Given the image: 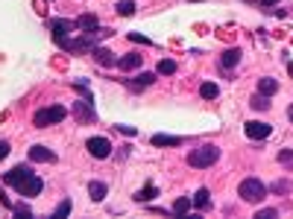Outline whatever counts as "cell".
Masks as SVG:
<instances>
[{
    "mask_svg": "<svg viewBox=\"0 0 293 219\" xmlns=\"http://www.w3.org/2000/svg\"><path fill=\"white\" fill-rule=\"evenodd\" d=\"M217 93H220V88H217L214 82H202V85H199V97H202V100H217Z\"/></svg>",
    "mask_w": 293,
    "mask_h": 219,
    "instance_id": "ffe728a7",
    "label": "cell"
},
{
    "mask_svg": "<svg viewBox=\"0 0 293 219\" xmlns=\"http://www.w3.org/2000/svg\"><path fill=\"white\" fill-rule=\"evenodd\" d=\"M287 117H290V123H293V103H290V108H287Z\"/></svg>",
    "mask_w": 293,
    "mask_h": 219,
    "instance_id": "d6a6232c",
    "label": "cell"
},
{
    "mask_svg": "<svg viewBox=\"0 0 293 219\" xmlns=\"http://www.w3.org/2000/svg\"><path fill=\"white\" fill-rule=\"evenodd\" d=\"M276 216V210L270 208V210H258V219H273Z\"/></svg>",
    "mask_w": 293,
    "mask_h": 219,
    "instance_id": "4dcf8cb0",
    "label": "cell"
},
{
    "mask_svg": "<svg viewBox=\"0 0 293 219\" xmlns=\"http://www.w3.org/2000/svg\"><path fill=\"white\" fill-rule=\"evenodd\" d=\"M141 61H144V58H141V53H126V56L117 58V68H120V70H138Z\"/></svg>",
    "mask_w": 293,
    "mask_h": 219,
    "instance_id": "4fadbf2b",
    "label": "cell"
},
{
    "mask_svg": "<svg viewBox=\"0 0 293 219\" xmlns=\"http://www.w3.org/2000/svg\"><path fill=\"white\" fill-rule=\"evenodd\" d=\"M129 41H135V44H147V47H152V38H147V35H141V33H129Z\"/></svg>",
    "mask_w": 293,
    "mask_h": 219,
    "instance_id": "83f0119b",
    "label": "cell"
},
{
    "mask_svg": "<svg viewBox=\"0 0 293 219\" xmlns=\"http://www.w3.org/2000/svg\"><path fill=\"white\" fill-rule=\"evenodd\" d=\"M152 82H155V73H152V70H144L141 76H135V79L126 82V85H129V91L132 93H138V91H144V88H150Z\"/></svg>",
    "mask_w": 293,
    "mask_h": 219,
    "instance_id": "7c38bea8",
    "label": "cell"
},
{
    "mask_svg": "<svg viewBox=\"0 0 293 219\" xmlns=\"http://www.w3.org/2000/svg\"><path fill=\"white\" fill-rule=\"evenodd\" d=\"M85 149H88V155L91 158H97V161H105L109 155H112V140L109 138H103V135H94V138H88L85 140Z\"/></svg>",
    "mask_w": 293,
    "mask_h": 219,
    "instance_id": "5b68a950",
    "label": "cell"
},
{
    "mask_svg": "<svg viewBox=\"0 0 293 219\" xmlns=\"http://www.w3.org/2000/svg\"><path fill=\"white\" fill-rule=\"evenodd\" d=\"M115 9H117V15H120V18H129V15H135V3H132V0H120Z\"/></svg>",
    "mask_w": 293,
    "mask_h": 219,
    "instance_id": "603a6c76",
    "label": "cell"
},
{
    "mask_svg": "<svg viewBox=\"0 0 293 219\" xmlns=\"http://www.w3.org/2000/svg\"><path fill=\"white\" fill-rule=\"evenodd\" d=\"M94 53V61H97V65H100V68H115L117 65V58H115V53H112V50H109V47H94L91 50Z\"/></svg>",
    "mask_w": 293,
    "mask_h": 219,
    "instance_id": "30bf717a",
    "label": "cell"
},
{
    "mask_svg": "<svg viewBox=\"0 0 293 219\" xmlns=\"http://www.w3.org/2000/svg\"><path fill=\"white\" fill-rule=\"evenodd\" d=\"M191 202H194V208H197V210H208L211 208V193L205 190V187H199Z\"/></svg>",
    "mask_w": 293,
    "mask_h": 219,
    "instance_id": "9a60e30c",
    "label": "cell"
},
{
    "mask_svg": "<svg viewBox=\"0 0 293 219\" xmlns=\"http://www.w3.org/2000/svg\"><path fill=\"white\" fill-rule=\"evenodd\" d=\"M88 196H91L94 202H103V199L109 196V184H105V181H91V184H88Z\"/></svg>",
    "mask_w": 293,
    "mask_h": 219,
    "instance_id": "2e32d148",
    "label": "cell"
},
{
    "mask_svg": "<svg viewBox=\"0 0 293 219\" xmlns=\"http://www.w3.org/2000/svg\"><path fill=\"white\" fill-rule=\"evenodd\" d=\"M6 155H9V143H6V140H0V161H3Z\"/></svg>",
    "mask_w": 293,
    "mask_h": 219,
    "instance_id": "1f68e13d",
    "label": "cell"
},
{
    "mask_svg": "<svg viewBox=\"0 0 293 219\" xmlns=\"http://www.w3.org/2000/svg\"><path fill=\"white\" fill-rule=\"evenodd\" d=\"M50 29H53V41H62V38L70 35V29H76V23L65 21V18H53V21H50Z\"/></svg>",
    "mask_w": 293,
    "mask_h": 219,
    "instance_id": "9c48e42d",
    "label": "cell"
},
{
    "mask_svg": "<svg viewBox=\"0 0 293 219\" xmlns=\"http://www.w3.org/2000/svg\"><path fill=\"white\" fill-rule=\"evenodd\" d=\"M244 132H246V138H249V140H264V138H270L273 126L264 123V120H249V123L244 126Z\"/></svg>",
    "mask_w": 293,
    "mask_h": 219,
    "instance_id": "8992f818",
    "label": "cell"
},
{
    "mask_svg": "<svg viewBox=\"0 0 293 219\" xmlns=\"http://www.w3.org/2000/svg\"><path fill=\"white\" fill-rule=\"evenodd\" d=\"M237 196L244 199V202H249V205H261L267 199V187L261 184L258 178H244L241 187H237Z\"/></svg>",
    "mask_w": 293,
    "mask_h": 219,
    "instance_id": "277c9868",
    "label": "cell"
},
{
    "mask_svg": "<svg viewBox=\"0 0 293 219\" xmlns=\"http://www.w3.org/2000/svg\"><path fill=\"white\" fill-rule=\"evenodd\" d=\"M217 161H220V149L214 143H202V146L188 152V167H194V170H208Z\"/></svg>",
    "mask_w": 293,
    "mask_h": 219,
    "instance_id": "7a4b0ae2",
    "label": "cell"
},
{
    "mask_svg": "<svg viewBox=\"0 0 293 219\" xmlns=\"http://www.w3.org/2000/svg\"><path fill=\"white\" fill-rule=\"evenodd\" d=\"M155 196H158V187L147 184V187H141L138 193H135V202H138V205H144V202H150V199H155Z\"/></svg>",
    "mask_w": 293,
    "mask_h": 219,
    "instance_id": "ac0fdd59",
    "label": "cell"
},
{
    "mask_svg": "<svg viewBox=\"0 0 293 219\" xmlns=\"http://www.w3.org/2000/svg\"><path fill=\"white\" fill-rule=\"evenodd\" d=\"M30 161H35V164H53L56 161V152L53 149H47V146H41V143H35V146H30Z\"/></svg>",
    "mask_w": 293,
    "mask_h": 219,
    "instance_id": "ba28073f",
    "label": "cell"
},
{
    "mask_svg": "<svg viewBox=\"0 0 293 219\" xmlns=\"http://www.w3.org/2000/svg\"><path fill=\"white\" fill-rule=\"evenodd\" d=\"M68 117V108L65 105H47V108H38L33 117L35 129H47V126H56V123H62Z\"/></svg>",
    "mask_w": 293,
    "mask_h": 219,
    "instance_id": "3957f363",
    "label": "cell"
},
{
    "mask_svg": "<svg viewBox=\"0 0 293 219\" xmlns=\"http://www.w3.org/2000/svg\"><path fill=\"white\" fill-rule=\"evenodd\" d=\"M241 56H244V53H241V50H237V47H229V50H223V56H220V68H234V65H237V61H241Z\"/></svg>",
    "mask_w": 293,
    "mask_h": 219,
    "instance_id": "5bb4252c",
    "label": "cell"
},
{
    "mask_svg": "<svg viewBox=\"0 0 293 219\" xmlns=\"http://www.w3.org/2000/svg\"><path fill=\"white\" fill-rule=\"evenodd\" d=\"M3 184H12L23 199H35L41 190H44V181H41L35 173H30L26 167H15V170H9V173L3 175Z\"/></svg>",
    "mask_w": 293,
    "mask_h": 219,
    "instance_id": "6da1fadb",
    "label": "cell"
},
{
    "mask_svg": "<svg viewBox=\"0 0 293 219\" xmlns=\"http://www.w3.org/2000/svg\"><path fill=\"white\" fill-rule=\"evenodd\" d=\"M249 105H252L255 111H267V108H270V97H267V93H255V97L249 100Z\"/></svg>",
    "mask_w": 293,
    "mask_h": 219,
    "instance_id": "7402d4cb",
    "label": "cell"
},
{
    "mask_svg": "<svg viewBox=\"0 0 293 219\" xmlns=\"http://www.w3.org/2000/svg\"><path fill=\"white\" fill-rule=\"evenodd\" d=\"M12 213H23V216H30V213H33V208H30L26 202H18V205H12Z\"/></svg>",
    "mask_w": 293,
    "mask_h": 219,
    "instance_id": "f1b7e54d",
    "label": "cell"
},
{
    "mask_svg": "<svg viewBox=\"0 0 293 219\" xmlns=\"http://www.w3.org/2000/svg\"><path fill=\"white\" fill-rule=\"evenodd\" d=\"M73 23H76V29H79V33H100V29H103L100 21H97V15H79Z\"/></svg>",
    "mask_w": 293,
    "mask_h": 219,
    "instance_id": "8fae6325",
    "label": "cell"
},
{
    "mask_svg": "<svg viewBox=\"0 0 293 219\" xmlns=\"http://www.w3.org/2000/svg\"><path fill=\"white\" fill-rule=\"evenodd\" d=\"M270 190H273V193H290L293 184L290 181H276V184H270Z\"/></svg>",
    "mask_w": 293,
    "mask_h": 219,
    "instance_id": "4316f807",
    "label": "cell"
},
{
    "mask_svg": "<svg viewBox=\"0 0 293 219\" xmlns=\"http://www.w3.org/2000/svg\"><path fill=\"white\" fill-rule=\"evenodd\" d=\"M152 146H182V138H173V135H152Z\"/></svg>",
    "mask_w": 293,
    "mask_h": 219,
    "instance_id": "d6986e66",
    "label": "cell"
},
{
    "mask_svg": "<svg viewBox=\"0 0 293 219\" xmlns=\"http://www.w3.org/2000/svg\"><path fill=\"white\" fill-rule=\"evenodd\" d=\"M73 114H76L79 123H94V120H97V111H94V105H91V97H85V100H79V103H73Z\"/></svg>",
    "mask_w": 293,
    "mask_h": 219,
    "instance_id": "52a82bcc",
    "label": "cell"
},
{
    "mask_svg": "<svg viewBox=\"0 0 293 219\" xmlns=\"http://www.w3.org/2000/svg\"><path fill=\"white\" fill-rule=\"evenodd\" d=\"M191 208H194V202H191V199H176V202H173V213H179V216H185Z\"/></svg>",
    "mask_w": 293,
    "mask_h": 219,
    "instance_id": "cb8c5ba5",
    "label": "cell"
},
{
    "mask_svg": "<svg viewBox=\"0 0 293 219\" xmlns=\"http://www.w3.org/2000/svg\"><path fill=\"white\" fill-rule=\"evenodd\" d=\"M68 213H70V199H65V202H62V205L53 210V219H65Z\"/></svg>",
    "mask_w": 293,
    "mask_h": 219,
    "instance_id": "484cf974",
    "label": "cell"
},
{
    "mask_svg": "<svg viewBox=\"0 0 293 219\" xmlns=\"http://www.w3.org/2000/svg\"><path fill=\"white\" fill-rule=\"evenodd\" d=\"M117 132H123V135H129V138H132L138 129H135V126H123V123H120V126H117Z\"/></svg>",
    "mask_w": 293,
    "mask_h": 219,
    "instance_id": "f546056e",
    "label": "cell"
},
{
    "mask_svg": "<svg viewBox=\"0 0 293 219\" xmlns=\"http://www.w3.org/2000/svg\"><path fill=\"white\" fill-rule=\"evenodd\" d=\"M155 73H162V76H173V73H176V61H173V58H162V61H158V68H155Z\"/></svg>",
    "mask_w": 293,
    "mask_h": 219,
    "instance_id": "44dd1931",
    "label": "cell"
},
{
    "mask_svg": "<svg viewBox=\"0 0 293 219\" xmlns=\"http://www.w3.org/2000/svg\"><path fill=\"white\" fill-rule=\"evenodd\" d=\"M276 91H279V82L273 79V76H264V79H258V93H267V97H273Z\"/></svg>",
    "mask_w": 293,
    "mask_h": 219,
    "instance_id": "e0dca14e",
    "label": "cell"
},
{
    "mask_svg": "<svg viewBox=\"0 0 293 219\" xmlns=\"http://www.w3.org/2000/svg\"><path fill=\"white\" fill-rule=\"evenodd\" d=\"M279 164L284 170H293V149H281L279 152Z\"/></svg>",
    "mask_w": 293,
    "mask_h": 219,
    "instance_id": "d4e9b609",
    "label": "cell"
}]
</instances>
